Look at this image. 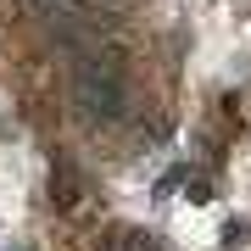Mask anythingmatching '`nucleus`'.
Instances as JSON below:
<instances>
[{"instance_id": "f257e3e1", "label": "nucleus", "mask_w": 251, "mask_h": 251, "mask_svg": "<svg viewBox=\"0 0 251 251\" xmlns=\"http://www.w3.org/2000/svg\"><path fill=\"white\" fill-rule=\"evenodd\" d=\"M78 106L90 117H117L123 112V78L112 62H78Z\"/></svg>"}, {"instance_id": "f03ea898", "label": "nucleus", "mask_w": 251, "mask_h": 251, "mask_svg": "<svg viewBox=\"0 0 251 251\" xmlns=\"http://www.w3.org/2000/svg\"><path fill=\"white\" fill-rule=\"evenodd\" d=\"M50 190H56L50 201H62V206H73V201H78V173H73L67 162H62V168L50 173Z\"/></svg>"}, {"instance_id": "7ed1b4c3", "label": "nucleus", "mask_w": 251, "mask_h": 251, "mask_svg": "<svg viewBox=\"0 0 251 251\" xmlns=\"http://www.w3.org/2000/svg\"><path fill=\"white\" fill-rule=\"evenodd\" d=\"M246 234H251V224L234 218V224H224V246H246Z\"/></svg>"}]
</instances>
